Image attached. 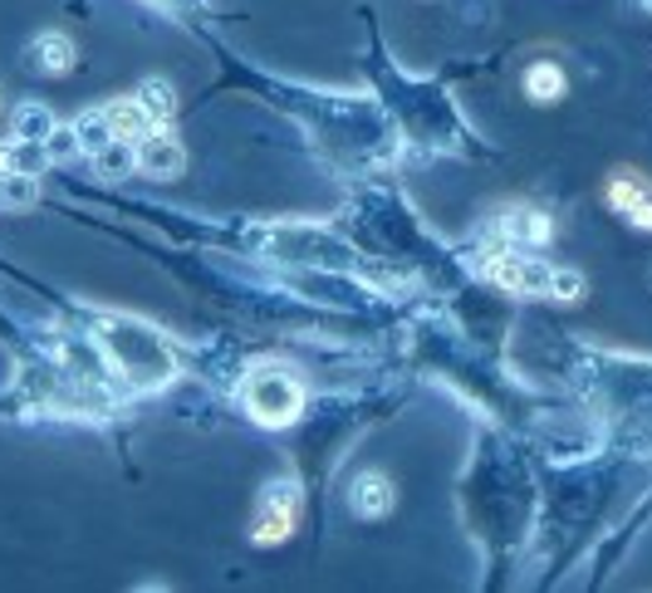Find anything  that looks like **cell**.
Here are the masks:
<instances>
[{"label": "cell", "instance_id": "cell-18", "mask_svg": "<svg viewBox=\"0 0 652 593\" xmlns=\"http://www.w3.org/2000/svg\"><path fill=\"white\" fill-rule=\"evenodd\" d=\"M550 295H554V299H579V295H583V275H579V270H564V265H554Z\"/></svg>", "mask_w": 652, "mask_h": 593}, {"label": "cell", "instance_id": "cell-3", "mask_svg": "<svg viewBox=\"0 0 652 593\" xmlns=\"http://www.w3.org/2000/svg\"><path fill=\"white\" fill-rule=\"evenodd\" d=\"M295 505H299V491H295L290 481L270 485L266 501H260L256 524H250V540H256V544H280V540H290V530H295Z\"/></svg>", "mask_w": 652, "mask_h": 593}, {"label": "cell", "instance_id": "cell-16", "mask_svg": "<svg viewBox=\"0 0 652 593\" xmlns=\"http://www.w3.org/2000/svg\"><path fill=\"white\" fill-rule=\"evenodd\" d=\"M138 103L152 113V123H172L177 119V94H172V84L168 79H143V89H138Z\"/></svg>", "mask_w": 652, "mask_h": 593}, {"label": "cell", "instance_id": "cell-5", "mask_svg": "<svg viewBox=\"0 0 652 593\" xmlns=\"http://www.w3.org/2000/svg\"><path fill=\"white\" fill-rule=\"evenodd\" d=\"M182 168H187V148H182L172 133H152V138L138 143V172L168 182V177H177Z\"/></svg>", "mask_w": 652, "mask_h": 593}, {"label": "cell", "instance_id": "cell-2", "mask_svg": "<svg viewBox=\"0 0 652 593\" xmlns=\"http://www.w3.org/2000/svg\"><path fill=\"white\" fill-rule=\"evenodd\" d=\"M481 275L495 280L501 289H510V295H550L554 265H544L534 256H501V260H481Z\"/></svg>", "mask_w": 652, "mask_h": 593}, {"label": "cell", "instance_id": "cell-6", "mask_svg": "<svg viewBox=\"0 0 652 593\" xmlns=\"http://www.w3.org/2000/svg\"><path fill=\"white\" fill-rule=\"evenodd\" d=\"M348 505H354V515H364V520H383V515L393 510V481H387L383 471H364L354 481V491H348Z\"/></svg>", "mask_w": 652, "mask_h": 593}, {"label": "cell", "instance_id": "cell-12", "mask_svg": "<svg viewBox=\"0 0 652 593\" xmlns=\"http://www.w3.org/2000/svg\"><path fill=\"white\" fill-rule=\"evenodd\" d=\"M60 128L54 123V113L45 109V103H21V109L11 113V138H30V143H45L50 133Z\"/></svg>", "mask_w": 652, "mask_h": 593}, {"label": "cell", "instance_id": "cell-15", "mask_svg": "<svg viewBox=\"0 0 652 593\" xmlns=\"http://www.w3.org/2000/svg\"><path fill=\"white\" fill-rule=\"evenodd\" d=\"M74 133H79V143H84V158H94L99 148H109L113 143L109 109H84L79 119H74Z\"/></svg>", "mask_w": 652, "mask_h": 593}, {"label": "cell", "instance_id": "cell-10", "mask_svg": "<svg viewBox=\"0 0 652 593\" xmlns=\"http://www.w3.org/2000/svg\"><path fill=\"white\" fill-rule=\"evenodd\" d=\"M0 168H5V172H30V177H40V172L50 168V152H45V143L11 138L5 148H0Z\"/></svg>", "mask_w": 652, "mask_h": 593}, {"label": "cell", "instance_id": "cell-11", "mask_svg": "<svg viewBox=\"0 0 652 593\" xmlns=\"http://www.w3.org/2000/svg\"><path fill=\"white\" fill-rule=\"evenodd\" d=\"M40 201V177L30 172H0V211H30Z\"/></svg>", "mask_w": 652, "mask_h": 593}, {"label": "cell", "instance_id": "cell-7", "mask_svg": "<svg viewBox=\"0 0 652 593\" xmlns=\"http://www.w3.org/2000/svg\"><path fill=\"white\" fill-rule=\"evenodd\" d=\"M25 60H30L40 74H70L74 70V45H70V35L45 30V35H35V40H30Z\"/></svg>", "mask_w": 652, "mask_h": 593}, {"label": "cell", "instance_id": "cell-4", "mask_svg": "<svg viewBox=\"0 0 652 593\" xmlns=\"http://www.w3.org/2000/svg\"><path fill=\"white\" fill-rule=\"evenodd\" d=\"M608 207L618 211L628 226L638 231H652V182L642 172H613L608 177Z\"/></svg>", "mask_w": 652, "mask_h": 593}, {"label": "cell", "instance_id": "cell-13", "mask_svg": "<svg viewBox=\"0 0 652 593\" xmlns=\"http://www.w3.org/2000/svg\"><path fill=\"white\" fill-rule=\"evenodd\" d=\"M94 172H99V177H109V182H123L128 172H138V148H133V143H123V138H113L109 148L94 152Z\"/></svg>", "mask_w": 652, "mask_h": 593}, {"label": "cell", "instance_id": "cell-8", "mask_svg": "<svg viewBox=\"0 0 652 593\" xmlns=\"http://www.w3.org/2000/svg\"><path fill=\"white\" fill-rule=\"evenodd\" d=\"M109 123H113V138L133 143V148H138L143 138H152V133H158V123H152V113L143 109L138 99H123V103H109Z\"/></svg>", "mask_w": 652, "mask_h": 593}, {"label": "cell", "instance_id": "cell-14", "mask_svg": "<svg viewBox=\"0 0 652 593\" xmlns=\"http://www.w3.org/2000/svg\"><path fill=\"white\" fill-rule=\"evenodd\" d=\"M525 94H530L534 103H559L564 99V70L550 60L530 64V70H525Z\"/></svg>", "mask_w": 652, "mask_h": 593}, {"label": "cell", "instance_id": "cell-17", "mask_svg": "<svg viewBox=\"0 0 652 593\" xmlns=\"http://www.w3.org/2000/svg\"><path fill=\"white\" fill-rule=\"evenodd\" d=\"M45 152H50V168H70V162L84 158V143L74 128H54L50 138H45Z\"/></svg>", "mask_w": 652, "mask_h": 593}, {"label": "cell", "instance_id": "cell-9", "mask_svg": "<svg viewBox=\"0 0 652 593\" xmlns=\"http://www.w3.org/2000/svg\"><path fill=\"white\" fill-rule=\"evenodd\" d=\"M501 236L520 240V246H544V240H550V217L530 211V207H510V211H501Z\"/></svg>", "mask_w": 652, "mask_h": 593}, {"label": "cell", "instance_id": "cell-1", "mask_svg": "<svg viewBox=\"0 0 652 593\" xmlns=\"http://www.w3.org/2000/svg\"><path fill=\"white\" fill-rule=\"evenodd\" d=\"M241 403H246V412L256 417V422L290 427L299 417V407H305V387H299V378L290 373V368L260 363V368H250L246 383H241Z\"/></svg>", "mask_w": 652, "mask_h": 593}]
</instances>
